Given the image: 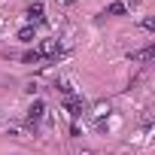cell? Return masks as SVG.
<instances>
[{"label": "cell", "mask_w": 155, "mask_h": 155, "mask_svg": "<svg viewBox=\"0 0 155 155\" xmlns=\"http://www.w3.org/2000/svg\"><path fill=\"white\" fill-rule=\"evenodd\" d=\"M37 52H40V58H58V52H61V46H58V40H43Z\"/></svg>", "instance_id": "cell-1"}, {"label": "cell", "mask_w": 155, "mask_h": 155, "mask_svg": "<svg viewBox=\"0 0 155 155\" xmlns=\"http://www.w3.org/2000/svg\"><path fill=\"white\" fill-rule=\"evenodd\" d=\"M43 113H46L43 101H34V104H31V110H28V125H31V128H37V122L43 119Z\"/></svg>", "instance_id": "cell-2"}, {"label": "cell", "mask_w": 155, "mask_h": 155, "mask_svg": "<svg viewBox=\"0 0 155 155\" xmlns=\"http://www.w3.org/2000/svg\"><path fill=\"white\" fill-rule=\"evenodd\" d=\"M64 107H67V113H70L73 119H76V116H82V113H85V104H82V97H76V94H70Z\"/></svg>", "instance_id": "cell-3"}, {"label": "cell", "mask_w": 155, "mask_h": 155, "mask_svg": "<svg viewBox=\"0 0 155 155\" xmlns=\"http://www.w3.org/2000/svg\"><path fill=\"white\" fill-rule=\"evenodd\" d=\"M152 55H155V46H146V49H137V52H131L128 58H131L134 64H143V61H152Z\"/></svg>", "instance_id": "cell-4"}, {"label": "cell", "mask_w": 155, "mask_h": 155, "mask_svg": "<svg viewBox=\"0 0 155 155\" xmlns=\"http://www.w3.org/2000/svg\"><path fill=\"white\" fill-rule=\"evenodd\" d=\"M28 18H31V21H43V3H34V6L28 9Z\"/></svg>", "instance_id": "cell-5"}, {"label": "cell", "mask_w": 155, "mask_h": 155, "mask_svg": "<svg viewBox=\"0 0 155 155\" xmlns=\"http://www.w3.org/2000/svg\"><path fill=\"white\" fill-rule=\"evenodd\" d=\"M18 40H25V43H31V40H34V25H25V28L18 31Z\"/></svg>", "instance_id": "cell-6"}, {"label": "cell", "mask_w": 155, "mask_h": 155, "mask_svg": "<svg viewBox=\"0 0 155 155\" xmlns=\"http://www.w3.org/2000/svg\"><path fill=\"white\" fill-rule=\"evenodd\" d=\"M125 12V3H113V6H107V15H122Z\"/></svg>", "instance_id": "cell-7"}, {"label": "cell", "mask_w": 155, "mask_h": 155, "mask_svg": "<svg viewBox=\"0 0 155 155\" xmlns=\"http://www.w3.org/2000/svg\"><path fill=\"white\" fill-rule=\"evenodd\" d=\"M21 61H25V64H37V61H40V52H25Z\"/></svg>", "instance_id": "cell-8"}, {"label": "cell", "mask_w": 155, "mask_h": 155, "mask_svg": "<svg viewBox=\"0 0 155 155\" xmlns=\"http://www.w3.org/2000/svg\"><path fill=\"white\" fill-rule=\"evenodd\" d=\"M137 6H143V0H128L125 3V9H137Z\"/></svg>", "instance_id": "cell-9"}]
</instances>
